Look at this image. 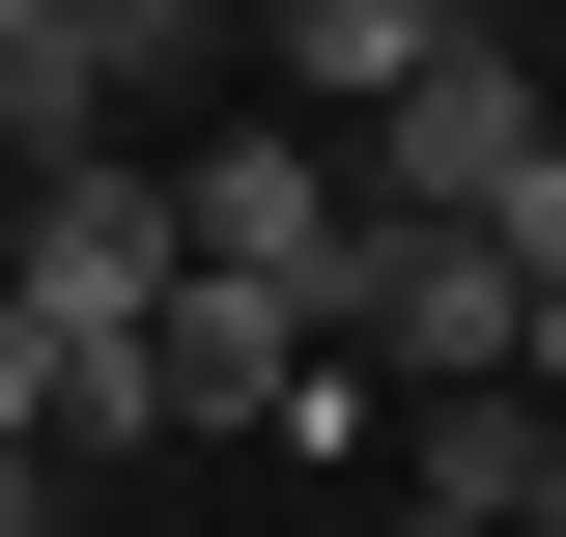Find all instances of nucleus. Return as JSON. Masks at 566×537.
Listing matches in <instances>:
<instances>
[{
  "label": "nucleus",
  "instance_id": "1a4fd4ad",
  "mask_svg": "<svg viewBox=\"0 0 566 537\" xmlns=\"http://www.w3.org/2000/svg\"><path fill=\"white\" fill-rule=\"evenodd\" d=\"M0 537H57V453H0Z\"/></svg>",
  "mask_w": 566,
  "mask_h": 537
},
{
  "label": "nucleus",
  "instance_id": "9d476101",
  "mask_svg": "<svg viewBox=\"0 0 566 537\" xmlns=\"http://www.w3.org/2000/svg\"><path fill=\"white\" fill-rule=\"evenodd\" d=\"M510 537H566V424H538V481H510Z\"/></svg>",
  "mask_w": 566,
  "mask_h": 537
},
{
  "label": "nucleus",
  "instance_id": "9b49d317",
  "mask_svg": "<svg viewBox=\"0 0 566 537\" xmlns=\"http://www.w3.org/2000/svg\"><path fill=\"white\" fill-rule=\"evenodd\" d=\"M368 537H482V509H424V481H397V509H368Z\"/></svg>",
  "mask_w": 566,
  "mask_h": 537
},
{
  "label": "nucleus",
  "instance_id": "4468645a",
  "mask_svg": "<svg viewBox=\"0 0 566 537\" xmlns=\"http://www.w3.org/2000/svg\"><path fill=\"white\" fill-rule=\"evenodd\" d=\"M482 29H538V0H482Z\"/></svg>",
  "mask_w": 566,
  "mask_h": 537
},
{
  "label": "nucleus",
  "instance_id": "423d86ee",
  "mask_svg": "<svg viewBox=\"0 0 566 537\" xmlns=\"http://www.w3.org/2000/svg\"><path fill=\"white\" fill-rule=\"evenodd\" d=\"M312 368H340V339H312V312H255V283H170V312H142V397H170V453H227V424H283Z\"/></svg>",
  "mask_w": 566,
  "mask_h": 537
},
{
  "label": "nucleus",
  "instance_id": "0eeeda50",
  "mask_svg": "<svg viewBox=\"0 0 566 537\" xmlns=\"http://www.w3.org/2000/svg\"><path fill=\"white\" fill-rule=\"evenodd\" d=\"M255 29H283V85H312V114H397V85L482 29V0H255Z\"/></svg>",
  "mask_w": 566,
  "mask_h": 537
},
{
  "label": "nucleus",
  "instance_id": "f257e3e1",
  "mask_svg": "<svg viewBox=\"0 0 566 537\" xmlns=\"http://www.w3.org/2000/svg\"><path fill=\"white\" fill-rule=\"evenodd\" d=\"M340 170H368V227H482V255L566 283V85H538V29H453Z\"/></svg>",
  "mask_w": 566,
  "mask_h": 537
},
{
  "label": "nucleus",
  "instance_id": "20e7f679",
  "mask_svg": "<svg viewBox=\"0 0 566 537\" xmlns=\"http://www.w3.org/2000/svg\"><path fill=\"white\" fill-rule=\"evenodd\" d=\"M255 0H0V170H85L142 85H199Z\"/></svg>",
  "mask_w": 566,
  "mask_h": 537
},
{
  "label": "nucleus",
  "instance_id": "f03ea898",
  "mask_svg": "<svg viewBox=\"0 0 566 537\" xmlns=\"http://www.w3.org/2000/svg\"><path fill=\"white\" fill-rule=\"evenodd\" d=\"M170 283H199V227H170V170H142V141H85V170H29V199H0V312L57 339V368H114Z\"/></svg>",
  "mask_w": 566,
  "mask_h": 537
},
{
  "label": "nucleus",
  "instance_id": "ddd939ff",
  "mask_svg": "<svg viewBox=\"0 0 566 537\" xmlns=\"http://www.w3.org/2000/svg\"><path fill=\"white\" fill-rule=\"evenodd\" d=\"M538 85H566V0H538Z\"/></svg>",
  "mask_w": 566,
  "mask_h": 537
},
{
  "label": "nucleus",
  "instance_id": "6e6552de",
  "mask_svg": "<svg viewBox=\"0 0 566 537\" xmlns=\"http://www.w3.org/2000/svg\"><path fill=\"white\" fill-rule=\"evenodd\" d=\"M0 453H57V339H29V312H0Z\"/></svg>",
  "mask_w": 566,
  "mask_h": 537
},
{
  "label": "nucleus",
  "instance_id": "7ed1b4c3",
  "mask_svg": "<svg viewBox=\"0 0 566 537\" xmlns=\"http://www.w3.org/2000/svg\"><path fill=\"white\" fill-rule=\"evenodd\" d=\"M170 227H199V283H255V312H312V339H368V170H340L312 114L199 141V170H170Z\"/></svg>",
  "mask_w": 566,
  "mask_h": 537
},
{
  "label": "nucleus",
  "instance_id": "f8f14e48",
  "mask_svg": "<svg viewBox=\"0 0 566 537\" xmlns=\"http://www.w3.org/2000/svg\"><path fill=\"white\" fill-rule=\"evenodd\" d=\"M538 424H566V283H538Z\"/></svg>",
  "mask_w": 566,
  "mask_h": 537
},
{
  "label": "nucleus",
  "instance_id": "39448f33",
  "mask_svg": "<svg viewBox=\"0 0 566 537\" xmlns=\"http://www.w3.org/2000/svg\"><path fill=\"white\" fill-rule=\"evenodd\" d=\"M368 397H538V255H482V227H368V339H340Z\"/></svg>",
  "mask_w": 566,
  "mask_h": 537
}]
</instances>
